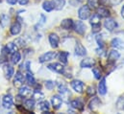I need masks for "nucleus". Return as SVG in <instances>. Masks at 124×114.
Wrapping results in <instances>:
<instances>
[{"label": "nucleus", "instance_id": "obj_1", "mask_svg": "<svg viewBox=\"0 0 124 114\" xmlns=\"http://www.w3.org/2000/svg\"><path fill=\"white\" fill-rule=\"evenodd\" d=\"M78 16L82 20H86V19H88L91 16V9L89 8L88 5L82 6L79 9V11H78Z\"/></svg>", "mask_w": 124, "mask_h": 114}, {"label": "nucleus", "instance_id": "obj_2", "mask_svg": "<svg viewBox=\"0 0 124 114\" xmlns=\"http://www.w3.org/2000/svg\"><path fill=\"white\" fill-rule=\"evenodd\" d=\"M90 23L92 25V27L93 29V32H98L101 29V24H100V16L97 14H93V16L90 19Z\"/></svg>", "mask_w": 124, "mask_h": 114}, {"label": "nucleus", "instance_id": "obj_3", "mask_svg": "<svg viewBox=\"0 0 124 114\" xmlns=\"http://www.w3.org/2000/svg\"><path fill=\"white\" fill-rule=\"evenodd\" d=\"M70 85H71L72 89H73L75 92L80 93V94L84 92V83H83L82 81H80V80H73V81L70 83Z\"/></svg>", "mask_w": 124, "mask_h": 114}, {"label": "nucleus", "instance_id": "obj_4", "mask_svg": "<svg viewBox=\"0 0 124 114\" xmlns=\"http://www.w3.org/2000/svg\"><path fill=\"white\" fill-rule=\"evenodd\" d=\"M56 57H57L56 52H46L39 57V61L40 63H44V62H47V61H50V60L54 59Z\"/></svg>", "mask_w": 124, "mask_h": 114}, {"label": "nucleus", "instance_id": "obj_5", "mask_svg": "<svg viewBox=\"0 0 124 114\" xmlns=\"http://www.w3.org/2000/svg\"><path fill=\"white\" fill-rule=\"evenodd\" d=\"M73 29L78 35H81V36H84L86 33V25L82 21H75Z\"/></svg>", "mask_w": 124, "mask_h": 114}, {"label": "nucleus", "instance_id": "obj_6", "mask_svg": "<svg viewBox=\"0 0 124 114\" xmlns=\"http://www.w3.org/2000/svg\"><path fill=\"white\" fill-rule=\"evenodd\" d=\"M104 27L107 31L113 32L115 29L117 27V22L113 18H107L104 22Z\"/></svg>", "mask_w": 124, "mask_h": 114}, {"label": "nucleus", "instance_id": "obj_7", "mask_svg": "<svg viewBox=\"0 0 124 114\" xmlns=\"http://www.w3.org/2000/svg\"><path fill=\"white\" fill-rule=\"evenodd\" d=\"M48 69L56 72V73H59V74H64V67L63 65L61 63H58V62H54V63H51L49 64L48 66Z\"/></svg>", "mask_w": 124, "mask_h": 114}, {"label": "nucleus", "instance_id": "obj_8", "mask_svg": "<svg viewBox=\"0 0 124 114\" xmlns=\"http://www.w3.org/2000/svg\"><path fill=\"white\" fill-rule=\"evenodd\" d=\"M2 105L5 108L7 109H10L13 107L14 106V99L11 95H5L2 99Z\"/></svg>", "mask_w": 124, "mask_h": 114}, {"label": "nucleus", "instance_id": "obj_9", "mask_svg": "<svg viewBox=\"0 0 124 114\" xmlns=\"http://www.w3.org/2000/svg\"><path fill=\"white\" fill-rule=\"evenodd\" d=\"M119 57H120V54H119V52H117L116 49L110 51V53H109V55H108V63H109V64H114V63L119 58Z\"/></svg>", "mask_w": 124, "mask_h": 114}, {"label": "nucleus", "instance_id": "obj_10", "mask_svg": "<svg viewBox=\"0 0 124 114\" xmlns=\"http://www.w3.org/2000/svg\"><path fill=\"white\" fill-rule=\"evenodd\" d=\"M48 39H49V43L51 45L52 48H57L59 46V43H60V37L58 36L57 34H50L49 36H48Z\"/></svg>", "mask_w": 124, "mask_h": 114}, {"label": "nucleus", "instance_id": "obj_11", "mask_svg": "<svg viewBox=\"0 0 124 114\" xmlns=\"http://www.w3.org/2000/svg\"><path fill=\"white\" fill-rule=\"evenodd\" d=\"M75 55L80 56V57H84V56L87 55V49L79 41H77L76 45H75Z\"/></svg>", "mask_w": 124, "mask_h": 114}, {"label": "nucleus", "instance_id": "obj_12", "mask_svg": "<svg viewBox=\"0 0 124 114\" xmlns=\"http://www.w3.org/2000/svg\"><path fill=\"white\" fill-rule=\"evenodd\" d=\"M3 71H4V75H5L6 79H8V80L12 79V77L15 75V69L10 64H5L3 67Z\"/></svg>", "mask_w": 124, "mask_h": 114}, {"label": "nucleus", "instance_id": "obj_13", "mask_svg": "<svg viewBox=\"0 0 124 114\" xmlns=\"http://www.w3.org/2000/svg\"><path fill=\"white\" fill-rule=\"evenodd\" d=\"M51 104L54 109H59L62 107V97H60L59 95H55L51 98Z\"/></svg>", "mask_w": 124, "mask_h": 114}, {"label": "nucleus", "instance_id": "obj_14", "mask_svg": "<svg viewBox=\"0 0 124 114\" xmlns=\"http://www.w3.org/2000/svg\"><path fill=\"white\" fill-rule=\"evenodd\" d=\"M94 64H95L94 59L91 58V57H85V58L81 61L80 66H81L82 68H92Z\"/></svg>", "mask_w": 124, "mask_h": 114}, {"label": "nucleus", "instance_id": "obj_15", "mask_svg": "<svg viewBox=\"0 0 124 114\" xmlns=\"http://www.w3.org/2000/svg\"><path fill=\"white\" fill-rule=\"evenodd\" d=\"M70 106H71V107H73L74 109H77L79 111H83V109H84V104L80 99H75V100L71 101Z\"/></svg>", "mask_w": 124, "mask_h": 114}, {"label": "nucleus", "instance_id": "obj_16", "mask_svg": "<svg viewBox=\"0 0 124 114\" xmlns=\"http://www.w3.org/2000/svg\"><path fill=\"white\" fill-rule=\"evenodd\" d=\"M111 45L112 47H114L115 49H119V50H122L124 49V41L122 39L118 38V37H116L112 40L111 42Z\"/></svg>", "mask_w": 124, "mask_h": 114}, {"label": "nucleus", "instance_id": "obj_17", "mask_svg": "<svg viewBox=\"0 0 124 114\" xmlns=\"http://www.w3.org/2000/svg\"><path fill=\"white\" fill-rule=\"evenodd\" d=\"M32 89L28 86H21L19 88V95L22 98H29L32 95Z\"/></svg>", "mask_w": 124, "mask_h": 114}, {"label": "nucleus", "instance_id": "obj_18", "mask_svg": "<svg viewBox=\"0 0 124 114\" xmlns=\"http://www.w3.org/2000/svg\"><path fill=\"white\" fill-rule=\"evenodd\" d=\"M73 25H74V22L71 18H65L61 22V27L63 30H72Z\"/></svg>", "mask_w": 124, "mask_h": 114}, {"label": "nucleus", "instance_id": "obj_19", "mask_svg": "<svg viewBox=\"0 0 124 114\" xmlns=\"http://www.w3.org/2000/svg\"><path fill=\"white\" fill-rule=\"evenodd\" d=\"M98 92L100 95H105L107 93V86H106V79L103 78L98 84Z\"/></svg>", "mask_w": 124, "mask_h": 114}, {"label": "nucleus", "instance_id": "obj_20", "mask_svg": "<svg viewBox=\"0 0 124 114\" xmlns=\"http://www.w3.org/2000/svg\"><path fill=\"white\" fill-rule=\"evenodd\" d=\"M20 31H21V25H20V23L17 22V21H16L15 23H13V25L11 26V29H10V32H11V34H12L13 36L18 35V34L20 33Z\"/></svg>", "mask_w": 124, "mask_h": 114}, {"label": "nucleus", "instance_id": "obj_21", "mask_svg": "<svg viewBox=\"0 0 124 114\" xmlns=\"http://www.w3.org/2000/svg\"><path fill=\"white\" fill-rule=\"evenodd\" d=\"M97 14L100 17H109L110 16V11L106 7H98L97 9Z\"/></svg>", "mask_w": 124, "mask_h": 114}, {"label": "nucleus", "instance_id": "obj_22", "mask_svg": "<svg viewBox=\"0 0 124 114\" xmlns=\"http://www.w3.org/2000/svg\"><path fill=\"white\" fill-rule=\"evenodd\" d=\"M23 83H24V77H23V75L21 74L20 71H17L15 75L14 84H15V86H17V85H22Z\"/></svg>", "mask_w": 124, "mask_h": 114}, {"label": "nucleus", "instance_id": "obj_23", "mask_svg": "<svg viewBox=\"0 0 124 114\" xmlns=\"http://www.w3.org/2000/svg\"><path fill=\"white\" fill-rule=\"evenodd\" d=\"M39 109L41 110L44 113H50L48 111V109H49V103L47 101H40L39 103Z\"/></svg>", "mask_w": 124, "mask_h": 114}, {"label": "nucleus", "instance_id": "obj_24", "mask_svg": "<svg viewBox=\"0 0 124 114\" xmlns=\"http://www.w3.org/2000/svg\"><path fill=\"white\" fill-rule=\"evenodd\" d=\"M100 104H101L100 100H99L98 98L94 97V98H93V100L90 102V104H89V108H90L91 110H95V109L100 106Z\"/></svg>", "mask_w": 124, "mask_h": 114}, {"label": "nucleus", "instance_id": "obj_25", "mask_svg": "<svg viewBox=\"0 0 124 114\" xmlns=\"http://www.w3.org/2000/svg\"><path fill=\"white\" fill-rule=\"evenodd\" d=\"M54 9L57 11H61L65 5V0H52Z\"/></svg>", "mask_w": 124, "mask_h": 114}, {"label": "nucleus", "instance_id": "obj_26", "mask_svg": "<svg viewBox=\"0 0 124 114\" xmlns=\"http://www.w3.org/2000/svg\"><path fill=\"white\" fill-rule=\"evenodd\" d=\"M5 50L7 51L8 54H13L14 52L17 51V46H16V43H14V42H10V43H8V44L6 45Z\"/></svg>", "mask_w": 124, "mask_h": 114}, {"label": "nucleus", "instance_id": "obj_27", "mask_svg": "<svg viewBox=\"0 0 124 114\" xmlns=\"http://www.w3.org/2000/svg\"><path fill=\"white\" fill-rule=\"evenodd\" d=\"M20 59H21V55H20L19 52L16 51V52H14L12 54V56H11V61H12L13 64H17L20 61Z\"/></svg>", "mask_w": 124, "mask_h": 114}, {"label": "nucleus", "instance_id": "obj_28", "mask_svg": "<svg viewBox=\"0 0 124 114\" xmlns=\"http://www.w3.org/2000/svg\"><path fill=\"white\" fill-rule=\"evenodd\" d=\"M42 8H43V10L44 11H46L47 13H49V12H52L53 10H54V6H53V3H52V1H44L43 2V4H42Z\"/></svg>", "mask_w": 124, "mask_h": 114}, {"label": "nucleus", "instance_id": "obj_29", "mask_svg": "<svg viewBox=\"0 0 124 114\" xmlns=\"http://www.w3.org/2000/svg\"><path fill=\"white\" fill-rule=\"evenodd\" d=\"M26 82H27V84L29 86H36V80H35L33 74H32L30 71H27V74H26Z\"/></svg>", "mask_w": 124, "mask_h": 114}, {"label": "nucleus", "instance_id": "obj_30", "mask_svg": "<svg viewBox=\"0 0 124 114\" xmlns=\"http://www.w3.org/2000/svg\"><path fill=\"white\" fill-rule=\"evenodd\" d=\"M58 89H59L60 94H61L62 96H63V97H64V96H70V92H69L68 88L64 86V85H60Z\"/></svg>", "mask_w": 124, "mask_h": 114}, {"label": "nucleus", "instance_id": "obj_31", "mask_svg": "<svg viewBox=\"0 0 124 114\" xmlns=\"http://www.w3.org/2000/svg\"><path fill=\"white\" fill-rule=\"evenodd\" d=\"M9 21H10V17L7 15V14H1V16H0V25L3 27V28H5L7 25H8V23H9Z\"/></svg>", "mask_w": 124, "mask_h": 114}, {"label": "nucleus", "instance_id": "obj_32", "mask_svg": "<svg viewBox=\"0 0 124 114\" xmlns=\"http://www.w3.org/2000/svg\"><path fill=\"white\" fill-rule=\"evenodd\" d=\"M35 104L36 103H35V100L34 99H28L24 103V107L27 108L28 110H33L34 107H35Z\"/></svg>", "mask_w": 124, "mask_h": 114}, {"label": "nucleus", "instance_id": "obj_33", "mask_svg": "<svg viewBox=\"0 0 124 114\" xmlns=\"http://www.w3.org/2000/svg\"><path fill=\"white\" fill-rule=\"evenodd\" d=\"M69 57V53L68 52H65V51H62V52H60L59 54V58L60 60L62 61V63L66 64L67 63V58Z\"/></svg>", "mask_w": 124, "mask_h": 114}, {"label": "nucleus", "instance_id": "obj_34", "mask_svg": "<svg viewBox=\"0 0 124 114\" xmlns=\"http://www.w3.org/2000/svg\"><path fill=\"white\" fill-rule=\"evenodd\" d=\"M33 98H34L35 101H36V100H37V101H41V100L44 98V95H43V93L40 92V90H36V91H34Z\"/></svg>", "mask_w": 124, "mask_h": 114}, {"label": "nucleus", "instance_id": "obj_35", "mask_svg": "<svg viewBox=\"0 0 124 114\" xmlns=\"http://www.w3.org/2000/svg\"><path fill=\"white\" fill-rule=\"evenodd\" d=\"M88 6L92 10H96L98 8V0H88Z\"/></svg>", "mask_w": 124, "mask_h": 114}, {"label": "nucleus", "instance_id": "obj_36", "mask_svg": "<svg viewBox=\"0 0 124 114\" xmlns=\"http://www.w3.org/2000/svg\"><path fill=\"white\" fill-rule=\"evenodd\" d=\"M116 107L118 109H124V98L120 97L116 102Z\"/></svg>", "mask_w": 124, "mask_h": 114}, {"label": "nucleus", "instance_id": "obj_37", "mask_svg": "<svg viewBox=\"0 0 124 114\" xmlns=\"http://www.w3.org/2000/svg\"><path fill=\"white\" fill-rule=\"evenodd\" d=\"M93 73L94 74V77H95V79H97V80H100V79H101L102 75H101V72H100V70H99L98 68H93Z\"/></svg>", "mask_w": 124, "mask_h": 114}, {"label": "nucleus", "instance_id": "obj_38", "mask_svg": "<svg viewBox=\"0 0 124 114\" xmlns=\"http://www.w3.org/2000/svg\"><path fill=\"white\" fill-rule=\"evenodd\" d=\"M44 86H45L47 90H52V89L54 88L55 84H54V82H52V81H46L45 84H44Z\"/></svg>", "mask_w": 124, "mask_h": 114}, {"label": "nucleus", "instance_id": "obj_39", "mask_svg": "<svg viewBox=\"0 0 124 114\" xmlns=\"http://www.w3.org/2000/svg\"><path fill=\"white\" fill-rule=\"evenodd\" d=\"M87 94L90 96V97H93L95 95V89L93 86H90L88 87V90H87Z\"/></svg>", "mask_w": 124, "mask_h": 114}, {"label": "nucleus", "instance_id": "obj_40", "mask_svg": "<svg viewBox=\"0 0 124 114\" xmlns=\"http://www.w3.org/2000/svg\"><path fill=\"white\" fill-rule=\"evenodd\" d=\"M96 42L99 45V47H102L103 48V46H104V40H103V38H102L101 36H96Z\"/></svg>", "mask_w": 124, "mask_h": 114}, {"label": "nucleus", "instance_id": "obj_41", "mask_svg": "<svg viewBox=\"0 0 124 114\" xmlns=\"http://www.w3.org/2000/svg\"><path fill=\"white\" fill-rule=\"evenodd\" d=\"M122 1H123V0H110L111 4H112V5H114V6H116V5L120 4Z\"/></svg>", "mask_w": 124, "mask_h": 114}, {"label": "nucleus", "instance_id": "obj_42", "mask_svg": "<svg viewBox=\"0 0 124 114\" xmlns=\"http://www.w3.org/2000/svg\"><path fill=\"white\" fill-rule=\"evenodd\" d=\"M17 2L20 4V5H26L29 3V0H17Z\"/></svg>", "mask_w": 124, "mask_h": 114}, {"label": "nucleus", "instance_id": "obj_43", "mask_svg": "<svg viewBox=\"0 0 124 114\" xmlns=\"http://www.w3.org/2000/svg\"><path fill=\"white\" fill-rule=\"evenodd\" d=\"M9 4H11V5H16V3H17V0H6Z\"/></svg>", "mask_w": 124, "mask_h": 114}, {"label": "nucleus", "instance_id": "obj_44", "mask_svg": "<svg viewBox=\"0 0 124 114\" xmlns=\"http://www.w3.org/2000/svg\"><path fill=\"white\" fill-rule=\"evenodd\" d=\"M121 16L124 18V6L121 8Z\"/></svg>", "mask_w": 124, "mask_h": 114}, {"label": "nucleus", "instance_id": "obj_45", "mask_svg": "<svg viewBox=\"0 0 124 114\" xmlns=\"http://www.w3.org/2000/svg\"><path fill=\"white\" fill-rule=\"evenodd\" d=\"M77 1H79V2H83L84 0H77Z\"/></svg>", "mask_w": 124, "mask_h": 114}, {"label": "nucleus", "instance_id": "obj_46", "mask_svg": "<svg viewBox=\"0 0 124 114\" xmlns=\"http://www.w3.org/2000/svg\"><path fill=\"white\" fill-rule=\"evenodd\" d=\"M0 2H2V0H0Z\"/></svg>", "mask_w": 124, "mask_h": 114}]
</instances>
